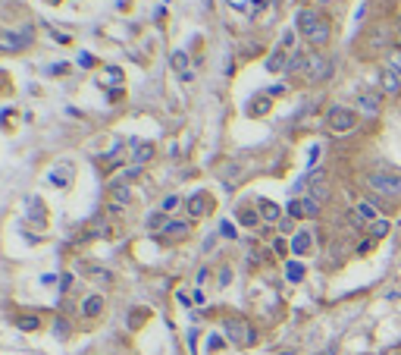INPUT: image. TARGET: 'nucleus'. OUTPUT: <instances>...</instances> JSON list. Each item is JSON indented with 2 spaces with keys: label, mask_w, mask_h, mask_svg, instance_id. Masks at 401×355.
Here are the masks:
<instances>
[{
  "label": "nucleus",
  "mask_w": 401,
  "mask_h": 355,
  "mask_svg": "<svg viewBox=\"0 0 401 355\" xmlns=\"http://www.w3.org/2000/svg\"><path fill=\"white\" fill-rule=\"evenodd\" d=\"M317 214H320V202H313L310 195L288 202V217H294V220H301V217H317Z\"/></svg>",
  "instance_id": "423d86ee"
},
{
  "label": "nucleus",
  "mask_w": 401,
  "mask_h": 355,
  "mask_svg": "<svg viewBox=\"0 0 401 355\" xmlns=\"http://www.w3.org/2000/svg\"><path fill=\"white\" fill-rule=\"evenodd\" d=\"M38 327H41V321H38L35 315H29V317H19V330H29V333H31V330H38Z\"/></svg>",
  "instance_id": "bb28decb"
},
{
  "label": "nucleus",
  "mask_w": 401,
  "mask_h": 355,
  "mask_svg": "<svg viewBox=\"0 0 401 355\" xmlns=\"http://www.w3.org/2000/svg\"><path fill=\"white\" fill-rule=\"evenodd\" d=\"M257 214H260V220H267V223L282 220V208L276 202H269V198H260V202H257Z\"/></svg>",
  "instance_id": "9b49d317"
},
{
  "label": "nucleus",
  "mask_w": 401,
  "mask_h": 355,
  "mask_svg": "<svg viewBox=\"0 0 401 355\" xmlns=\"http://www.w3.org/2000/svg\"><path fill=\"white\" fill-rule=\"evenodd\" d=\"M238 223H242V227H257L260 214H257L254 208H238Z\"/></svg>",
  "instance_id": "4be33fe9"
},
{
  "label": "nucleus",
  "mask_w": 401,
  "mask_h": 355,
  "mask_svg": "<svg viewBox=\"0 0 401 355\" xmlns=\"http://www.w3.org/2000/svg\"><path fill=\"white\" fill-rule=\"evenodd\" d=\"M219 236H226V239H235V223L223 220V223H219Z\"/></svg>",
  "instance_id": "cd10ccee"
},
{
  "label": "nucleus",
  "mask_w": 401,
  "mask_h": 355,
  "mask_svg": "<svg viewBox=\"0 0 401 355\" xmlns=\"http://www.w3.org/2000/svg\"><path fill=\"white\" fill-rule=\"evenodd\" d=\"M150 158H154V145H148V142H135V151H132V164L141 167V164H148Z\"/></svg>",
  "instance_id": "f3484780"
},
{
  "label": "nucleus",
  "mask_w": 401,
  "mask_h": 355,
  "mask_svg": "<svg viewBox=\"0 0 401 355\" xmlns=\"http://www.w3.org/2000/svg\"><path fill=\"white\" fill-rule=\"evenodd\" d=\"M79 63H81V66H85V70H88V66H94V63H97V60H94L91 54H79Z\"/></svg>",
  "instance_id": "c756f323"
},
{
  "label": "nucleus",
  "mask_w": 401,
  "mask_h": 355,
  "mask_svg": "<svg viewBox=\"0 0 401 355\" xmlns=\"http://www.w3.org/2000/svg\"><path fill=\"white\" fill-rule=\"evenodd\" d=\"M379 91L382 95H401V76L392 70V66L379 70Z\"/></svg>",
  "instance_id": "9d476101"
},
{
  "label": "nucleus",
  "mask_w": 401,
  "mask_h": 355,
  "mask_svg": "<svg viewBox=\"0 0 401 355\" xmlns=\"http://www.w3.org/2000/svg\"><path fill=\"white\" fill-rule=\"evenodd\" d=\"M269 110V98H254V101L248 104V114L251 116H263Z\"/></svg>",
  "instance_id": "5701e85b"
},
{
  "label": "nucleus",
  "mask_w": 401,
  "mask_h": 355,
  "mask_svg": "<svg viewBox=\"0 0 401 355\" xmlns=\"http://www.w3.org/2000/svg\"><path fill=\"white\" fill-rule=\"evenodd\" d=\"M332 76V60L326 57V54H320V51H310L307 54V66H304V79L307 82H326V79Z\"/></svg>",
  "instance_id": "7ed1b4c3"
},
{
  "label": "nucleus",
  "mask_w": 401,
  "mask_h": 355,
  "mask_svg": "<svg viewBox=\"0 0 401 355\" xmlns=\"http://www.w3.org/2000/svg\"><path fill=\"white\" fill-rule=\"evenodd\" d=\"M326 126H329V133L345 135L357 126V114L351 107H338L336 104V107H329V114H326Z\"/></svg>",
  "instance_id": "20e7f679"
},
{
  "label": "nucleus",
  "mask_w": 401,
  "mask_h": 355,
  "mask_svg": "<svg viewBox=\"0 0 401 355\" xmlns=\"http://www.w3.org/2000/svg\"><path fill=\"white\" fill-rule=\"evenodd\" d=\"M373 220H379L373 202H357L354 208H351V223H354V227H370Z\"/></svg>",
  "instance_id": "6e6552de"
},
{
  "label": "nucleus",
  "mask_w": 401,
  "mask_h": 355,
  "mask_svg": "<svg viewBox=\"0 0 401 355\" xmlns=\"http://www.w3.org/2000/svg\"><path fill=\"white\" fill-rule=\"evenodd\" d=\"M323 20V16H320V10H313V7H304V10H298V16H294V26H298V32L304 35H310L313 29H317V22Z\"/></svg>",
  "instance_id": "1a4fd4ad"
},
{
  "label": "nucleus",
  "mask_w": 401,
  "mask_h": 355,
  "mask_svg": "<svg viewBox=\"0 0 401 355\" xmlns=\"http://www.w3.org/2000/svg\"><path fill=\"white\" fill-rule=\"evenodd\" d=\"M229 280H232V271L223 267V271H219V286H229Z\"/></svg>",
  "instance_id": "7c9ffc66"
},
{
  "label": "nucleus",
  "mask_w": 401,
  "mask_h": 355,
  "mask_svg": "<svg viewBox=\"0 0 401 355\" xmlns=\"http://www.w3.org/2000/svg\"><path fill=\"white\" fill-rule=\"evenodd\" d=\"M285 277L292 280V283L304 280V264H298V261H288V264H285Z\"/></svg>",
  "instance_id": "393cba45"
},
{
  "label": "nucleus",
  "mask_w": 401,
  "mask_h": 355,
  "mask_svg": "<svg viewBox=\"0 0 401 355\" xmlns=\"http://www.w3.org/2000/svg\"><path fill=\"white\" fill-rule=\"evenodd\" d=\"M388 66H392V70H395V73H398V76H401V51H395L392 57H388Z\"/></svg>",
  "instance_id": "c85d7f7f"
},
{
  "label": "nucleus",
  "mask_w": 401,
  "mask_h": 355,
  "mask_svg": "<svg viewBox=\"0 0 401 355\" xmlns=\"http://www.w3.org/2000/svg\"><path fill=\"white\" fill-rule=\"evenodd\" d=\"M163 233L173 236V239H185V236H188V223H185V220H166Z\"/></svg>",
  "instance_id": "aec40b11"
},
{
  "label": "nucleus",
  "mask_w": 401,
  "mask_h": 355,
  "mask_svg": "<svg viewBox=\"0 0 401 355\" xmlns=\"http://www.w3.org/2000/svg\"><path fill=\"white\" fill-rule=\"evenodd\" d=\"M31 38H35V35H31V26L19 29V32H6V29H0V51L16 54V51H22V47H29Z\"/></svg>",
  "instance_id": "39448f33"
},
{
  "label": "nucleus",
  "mask_w": 401,
  "mask_h": 355,
  "mask_svg": "<svg viewBox=\"0 0 401 355\" xmlns=\"http://www.w3.org/2000/svg\"><path fill=\"white\" fill-rule=\"evenodd\" d=\"M329 35H332L329 20H320L317 29H313L310 35H307V41H310V47H326V45H329Z\"/></svg>",
  "instance_id": "f8f14e48"
},
{
  "label": "nucleus",
  "mask_w": 401,
  "mask_h": 355,
  "mask_svg": "<svg viewBox=\"0 0 401 355\" xmlns=\"http://www.w3.org/2000/svg\"><path fill=\"white\" fill-rule=\"evenodd\" d=\"M179 208H182V198L179 195H166V198H163V204H160L163 214H173V211H179Z\"/></svg>",
  "instance_id": "a878e982"
},
{
  "label": "nucleus",
  "mask_w": 401,
  "mask_h": 355,
  "mask_svg": "<svg viewBox=\"0 0 401 355\" xmlns=\"http://www.w3.org/2000/svg\"><path fill=\"white\" fill-rule=\"evenodd\" d=\"M110 198H113V208H119V204H125L132 198V192H129V186L125 183H116L113 186V192H110Z\"/></svg>",
  "instance_id": "412c9836"
},
{
  "label": "nucleus",
  "mask_w": 401,
  "mask_h": 355,
  "mask_svg": "<svg viewBox=\"0 0 401 355\" xmlns=\"http://www.w3.org/2000/svg\"><path fill=\"white\" fill-rule=\"evenodd\" d=\"M332 352H336V349H332V346H329V349H326V352H323V355H332Z\"/></svg>",
  "instance_id": "473e14b6"
},
{
  "label": "nucleus",
  "mask_w": 401,
  "mask_h": 355,
  "mask_svg": "<svg viewBox=\"0 0 401 355\" xmlns=\"http://www.w3.org/2000/svg\"><path fill=\"white\" fill-rule=\"evenodd\" d=\"M367 233L373 236V239H382V236H388V220H382V217H379V220H373V223L367 227Z\"/></svg>",
  "instance_id": "b1692460"
},
{
  "label": "nucleus",
  "mask_w": 401,
  "mask_h": 355,
  "mask_svg": "<svg viewBox=\"0 0 401 355\" xmlns=\"http://www.w3.org/2000/svg\"><path fill=\"white\" fill-rule=\"evenodd\" d=\"M173 70L182 76V82H191V73H188V54L185 51H175L173 54Z\"/></svg>",
  "instance_id": "6ab92c4d"
},
{
  "label": "nucleus",
  "mask_w": 401,
  "mask_h": 355,
  "mask_svg": "<svg viewBox=\"0 0 401 355\" xmlns=\"http://www.w3.org/2000/svg\"><path fill=\"white\" fill-rule=\"evenodd\" d=\"M213 204H217V202H213L210 192H194V195L185 202V208H188V214H191V217H207L213 211Z\"/></svg>",
  "instance_id": "0eeeda50"
},
{
  "label": "nucleus",
  "mask_w": 401,
  "mask_h": 355,
  "mask_svg": "<svg viewBox=\"0 0 401 355\" xmlns=\"http://www.w3.org/2000/svg\"><path fill=\"white\" fill-rule=\"evenodd\" d=\"M81 315L91 317V321L104 315V296H88L85 302H81Z\"/></svg>",
  "instance_id": "dca6fc26"
},
{
  "label": "nucleus",
  "mask_w": 401,
  "mask_h": 355,
  "mask_svg": "<svg viewBox=\"0 0 401 355\" xmlns=\"http://www.w3.org/2000/svg\"><path fill=\"white\" fill-rule=\"evenodd\" d=\"M313 3H320V7H323V3H332V0H313Z\"/></svg>",
  "instance_id": "2f4dec72"
},
{
  "label": "nucleus",
  "mask_w": 401,
  "mask_h": 355,
  "mask_svg": "<svg viewBox=\"0 0 401 355\" xmlns=\"http://www.w3.org/2000/svg\"><path fill=\"white\" fill-rule=\"evenodd\" d=\"M267 70H269V73H282V70H288L285 47H276V51L269 54V60H267Z\"/></svg>",
  "instance_id": "a211bd4d"
},
{
  "label": "nucleus",
  "mask_w": 401,
  "mask_h": 355,
  "mask_svg": "<svg viewBox=\"0 0 401 355\" xmlns=\"http://www.w3.org/2000/svg\"><path fill=\"white\" fill-rule=\"evenodd\" d=\"M223 333H226V340L229 342H235V346H251V342L257 340V333H254V327H251L244 317H226L223 321Z\"/></svg>",
  "instance_id": "f03ea898"
},
{
  "label": "nucleus",
  "mask_w": 401,
  "mask_h": 355,
  "mask_svg": "<svg viewBox=\"0 0 401 355\" xmlns=\"http://www.w3.org/2000/svg\"><path fill=\"white\" fill-rule=\"evenodd\" d=\"M357 107H361L363 114L376 116V114H379V91H361V98H357Z\"/></svg>",
  "instance_id": "4468645a"
},
{
  "label": "nucleus",
  "mask_w": 401,
  "mask_h": 355,
  "mask_svg": "<svg viewBox=\"0 0 401 355\" xmlns=\"http://www.w3.org/2000/svg\"><path fill=\"white\" fill-rule=\"evenodd\" d=\"M398 29H401V16H398Z\"/></svg>",
  "instance_id": "72a5a7b5"
},
{
  "label": "nucleus",
  "mask_w": 401,
  "mask_h": 355,
  "mask_svg": "<svg viewBox=\"0 0 401 355\" xmlns=\"http://www.w3.org/2000/svg\"><path fill=\"white\" fill-rule=\"evenodd\" d=\"M370 192L382 198V202H398L401 198V173H392V170H373L363 176Z\"/></svg>",
  "instance_id": "f257e3e1"
},
{
  "label": "nucleus",
  "mask_w": 401,
  "mask_h": 355,
  "mask_svg": "<svg viewBox=\"0 0 401 355\" xmlns=\"http://www.w3.org/2000/svg\"><path fill=\"white\" fill-rule=\"evenodd\" d=\"M288 248H292L294 255H307L313 248V233H310V229H298V233L292 236V246H288Z\"/></svg>",
  "instance_id": "ddd939ff"
},
{
  "label": "nucleus",
  "mask_w": 401,
  "mask_h": 355,
  "mask_svg": "<svg viewBox=\"0 0 401 355\" xmlns=\"http://www.w3.org/2000/svg\"><path fill=\"white\" fill-rule=\"evenodd\" d=\"M97 85H100V89H113V85H119V89H123V70H116V66H107V70L97 76ZM113 91H116V89H113Z\"/></svg>",
  "instance_id": "2eb2a0df"
}]
</instances>
